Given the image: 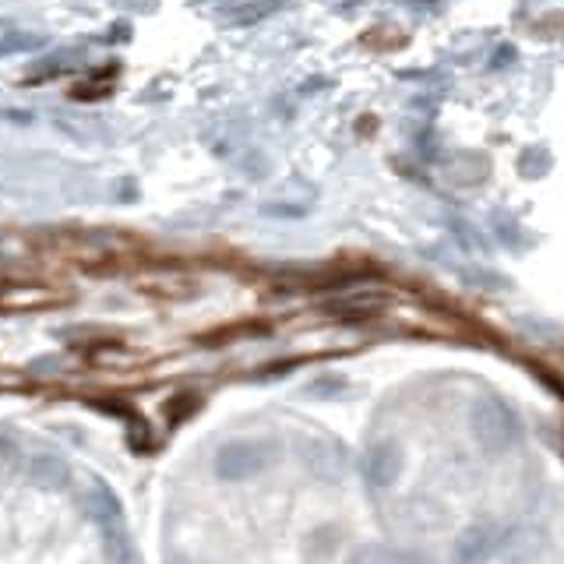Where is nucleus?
I'll list each match as a JSON object with an SVG mask.
<instances>
[{"mask_svg": "<svg viewBox=\"0 0 564 564\" xmlns=\"http://www.w3.org/2000/svg\"><path fill=\"white\" fill-rule=\"evenodd\" d=\"M469 427H473V438L480 441L487 452H498V455L515 448L522 438L519 416L501 399H476L473 409H469Z\"/></svg>", "mask_w": 564, "mask_h": 564, "instance_id": "1", "label": "nucleus"}, {"mask_svg": "<svg viewBox=\"0 0 564 564\" xmlns=\"http://www.w3.org/2000/svg\"><path fill=\"white\" fill-rule=\"evenodd\" d=\"M272 452L275 448L268 445V441H230V445H223L216 455L219 480H226V483L251 480V476H258L261 469L272 462Z\"/></svg>", "mask_w": 564, "mask_h": 564, "instance_id": "2", "label": "nucleus"}, {"mask_svg": "<svg viewBox=\"0 0 564 564\" xmlns=\"http://www.w3.org/2000/svg\"><path fill=\"white\" fill-rule=\"evenodd\" d=\"M364 473L374 487H392L402 473V448L395 441H378V445L367 452Z\"/></svg>", "mask_w": 564, "mask_h": 564, "instance_id": "3", "label": "nucleus"}, {"mask_svg": "<svg viewBox=\"0 0 564 564\" xmlns=\"http://www.w3.org/2000/svg\"><path fill=\"white\" fill-rule=\"evenodd\" d=\"M60 293L50 286H0V307H15V311H29V307H50L57 304Z\"/></svg>", "mask_w": 564, "mask_h": 564, "instance_id": "4", "label": "nucleus"}, {"mask_svg": "<svg viewBox=\"0 0 564 564\" xmlns=\"http://www.w3.org/2000/svg\"><path fill=\"white\" fill-rule=\"evenodd\" d=\"M494 529H483V526H476V529H469V533H462V540H459V561H480L483 554H490L494 550Z\"/></svg>", "mask_w": 564, "mask_h": 564, "instance_id": "5", "label": "nucleus"}, {"mask_svg": "<svg viewBox=\"0 0 564 564\" xmlns=\"http://www.w3.org/2000/svg\"><path fill=\"white\" fill-rule=\"evenodd\" d=\"M32 476H36V483H43V487H60V483H67V466L60 459H53V455H39V459L32 462Z\"/></svg>", "mask_w": 564, "mask_h": 564, "instance_id": "6", "label": "nucleus"}, {"mask_svg": "<svg viewBox=\"0 0 564 564\" xmlns=\"http://www.w3.org/2000/svg\"><path fill=\"white\" fill-rule=\"evenodd\" d=\"M89 508H92L89 515H92V519H99V522H110V519H117V515H120V501L113 498L106 487H99V483L92 487V494H89Z\"/></svg>", "mask_w": 564, "mask_h": 564, "instance_id": "7", "label": "nucleus"}, {"mask_svg": "<svg viewBox=\"0 0 564 564\" xmlns=\"http://www.w3.org/2000/svg\"><path fill=\"white\" fill-rule=\"evenodd\" d=\"M141 290L152 293V297H184V293H191L194 286L184 282V275H163V282H156V279L141 282Z\"/></svg>", "mask_w": 564, "mask_h": 564, "instance_id": "8", "label": "nucleus"}, {"mask_svg": "<svg viewBox=\"0 0 564 564\" xmlns=\"http://www.w3.org/2000/svg\"><path fill=\"white\" fill-rule=\"evenodd\" d=\"M275 8H279V0H254V4H244V8H233V11H230V25L261 22V18L272 15Z\"/></svg>", "mask_w": 564, "mask_h": 564, "instance_id": "9", "label": "nucleus"}, {"mask_svg": "<svg viewBox=\"0 0 564 564\" xmlns=\"http://www.w3.org/2000/svg\"><path fill=\"white\" fill-rule=\"evenodd\" d=\"M201 406V399L194 392H180V395H173L170 402H166V420L170 423H184L187 416L194 413V409Z\"/></svg>", "mask_w": 564, "mask_h": 564, "instance_id": "10", "label": "nucleus"}, {"mask_svg": "<svg viewBox=\"0 0 564 564\" xmlns=\"http://www.w3.org/2000/svg\"><path fill=\"white\" fill-rule=\"evenodd\" d=\"M127 445H131L134 452H149V448H152V431H149V423L141 420L138 413L127 416Z\"/></svg>", "mask_w": 564, "mask_h": 564, "instance_id": "11", "label": "nucleus"}, {"mask_svg": "<svg viewBox=\"0 0 564 564\" xmlns=\"http://www.w3.org/2000/svg\"><path fill=\"white\" fill-rule=\"evenodd\" d=\"M106 554H110V561H120L127 564L131 561V540L124 536V529H106Z\"/></svg>", "mask_w": 564, "mask_h": 564, "instance_id": "12", "label": "nucleus"}, {"mask_svg": "<svg viewBox=\"0 0 564 564\" xmlns=\"http://www.w3.org/2000/svg\"><path fill=\"white\" fill-rule=\"evenodd\" d=\"M43 36H25V32H8V36H0V57L4 53H18V50H32V46H43Z\"/></svg>", "mask_w": 564, "mask_h": 564, "instance_id": "13", "label": "nucleus"}, {"mask_svg": "<svg viewBox=\"0 0 564 564\" xmlns=\"http://www.w3.org/2000/svg\"><path fill=\"white\" fill-rule=\"evenodd\" d=\"M110 96V85H78L75 99H103Z\"/></svg>", "mask_w": 564, "mask_h": 564, "instance_id": "14", "label": "nucleus"}, {"mask_svg": "<svg viewBox=\"0 0 564 564\" xmlns=\"http://www.w3.org/2000/svg\"><path fill=\"white\" fill-rule=\"evenodd\" d=\"M113 4H120V8H131V11H149L156 0H113Z\"/></svg>", "mask_w": 564, "mask_h": 564, "instance_id": "15", "label": "nucleus"}, {"mask_svg": "<svg viewBox=\"0 0 564 564\" xmlns=\"http://www.w3.org/2000/svg\"><path fill=\"white\" fill-rule=\"evenodd\" d=\"M4 455H15V441L0 434V459H4Z\"/></svg>", "mask_w": 564, "mask_h": 564, "instance_id": "16", "label": "nucleus"}, {"mask_svg": "<svg viewBox=\"0 0 564 564\" xmlns=\"http://www.w3.org/2000/svg\"><path fill=\"white\" fill-rule=\"evenodd\" d=\"M173 564H187V561H184V557H180V561H173Z\"/></svg>", "mask_w": 564, "mask_h": 564, "instance_id": "17", "label": "nucleus"}]
</instances>
